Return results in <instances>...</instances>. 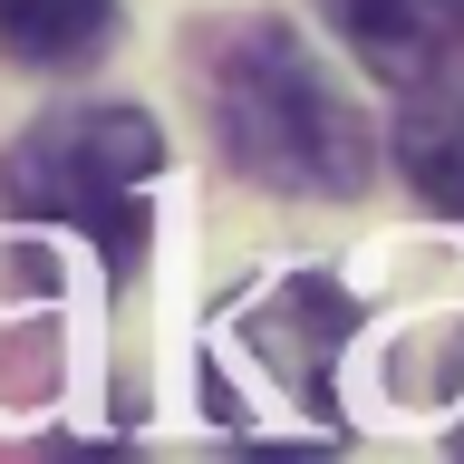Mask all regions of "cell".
<instances>
[{
	"mask_svg": "<svg viewBox=\"0 0 464 464\" xmlns=\"http://www.w3.org/2000/svg\"><path fill=\"white\" fill-rule=\"evenodd\" d=\"M155 155L165 145L136 107H58L10 155V203L39 213V223H68V232H107L116 252H136Z\"/></svg>",
	"mask_w": 464,
	"mask_h": 464,
	"instance_id": "7a4b0ae2",
	"label": "cell"
},
{
	"mask_svg": "<svg viewBox=\"0 0 464 464\" xmlns=\"http://www.w3.org/2000/svg\"><path fill=\"white\" fill-rule=\"evenodd\" d=\"M116 0H0V49L29 68H78L107 49Z\"/></svg>",
	"mask_w": 464,
	"mask_h": 464,
	"instance_id": "5b68a950",
	"label": "cell"
},
{
	"mask_svg": "<svg viewBox=\"0 0 464 464\" xmlns=\"http://www.w3.org/2000/svg\"><path fill=\"white\" fill-rule=\"evenodd\" d=\"M232 165L281 194H358L368 184V126L290 29H242L213 78Z\"/></svg>",
	"mask_w": 464,
	"mask_h": 464,
	"instance_id": "6da1fadb",
	"label": "cell"
},
{
	"mask_svg": "<svg viewBox=\"0 0 464 464\" xmlns=\"http://www.w3.org/2000/svg\"><path fill=\"white\" fill-rule=\"evenodd\" d=\"M416 78H426V68H416ZM397 145H406V174H416L445 213H464V68H445V78L416 87Z\"/></svg>",
	"mask_w": 464,
	"mask_h": 464,
	"instance_id": "277c9868",
	"label": "cell"
},
{
	"mask_svg": "<svg viewBox=\"0 0 464 464\" xmlns=\"http://www.w3.org/2000/svg\"><path fill=\"white\" fill-rule=\"evenodd\" d=\"M339 39L387 78H416L464 39V0H329Z\"/></svg>",
	"mask_w": 464,
	"mask_h": 464,
	"instance_id": "3957f363",
	"label": "cell"
}]
</instances>
